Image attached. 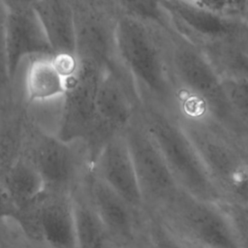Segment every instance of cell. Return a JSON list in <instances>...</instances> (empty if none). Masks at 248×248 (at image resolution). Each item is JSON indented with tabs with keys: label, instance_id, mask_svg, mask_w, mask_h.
I'll list each match as a JSON object with an SVG mask.
<instances>
[{
	"label": "cell",
	"instance_id": "cell-21",
	"mask_svg": "<svg viewBox=\"0 0 248 248\" xmlns=\"http://www.w3.org/2000/svg\"><path fill=\"white\" fill-rule=\"evenodd\" d=\"M145 248H188L157 215L145 214Z\"/></svg>",
	"mask_w": 248,
	"mask_h": 248
},
{
	"label": "cell",
	"instance_id": "cell-29",
	"mask_svg": "<svg viewBox=\"0 0 248 248\" xmlns=\"http://www.w3.org/2000/svg\"><path fill=\"white\" fill-rule=\"evenodd\" d=\"M184 241V240H183ZM184 243L186 244V246L188 248H207V247H203V246H200V245H197V244H193V243H190V242H187V241H184Z\"/></svg>",
	"mask_w": 248,
	"mask_h": 248
},
{
	"label": "cell",
	"instance_id": "cell-27",
	"mask_svg": "<svg viewBox=\"0 0 248 248\" xmlns=\"http://www.w3.org/2000/svg\"><path fill=\"white\" fill-rule=\"evenodd\" d=\"M7 11H22L34 9L39 0H0Z\"/></svg>",
	"mask_w": 248,
	"mask_h": 248
},
{
	"label": "cell",
	"instance_id": "cell-28",
	"mask_svg": "<svg viewBox=\"0 0 248 248\" xmlns=\"http://www.w3.org/2000/svg\"><path fill=\"white\" fill-rule=\"evenodd\" d=\"M239 18L248 25V0H242L239 9Z\"/></svg>",
	"mask_w": 248,
	"mask_h": 248
},
{
	"label": "cell",
	"instance_id": "cell-17",
	"mask_svg": "<svg viewBox=\"0 0 248 248\" xmlns=\"http://www.w3.org/2000/svg\"><path fill=\"white\" fill-rule=\"evenodd\" d=\"M9 196L18 209L16 226L28 215L45 190L43 180L32 164L23 154L1 177Z\"/></svg>",
	"mask_w": 248,
	"mask_h": 248
},
{
	"label": "cell",
	"instance_id": "cell-26",
	"mask_svg": "<svg viewBox=\"0 0 248 248\" xmlns=\"http://www.w3.org/2000/svg\"><path fill=\"white\" fill-rule=\"evenodd\" d=\"M18 220V209L9 196L0 179V225L15 223Z\"/></svg>",
	"mask_w": 248,
	"mask_h": 248
},
{
	"label": "cell",
	"instance_id": "cell-7",
	"mask_svg": "<svg viewBox=\"0 0 248 248\" xmlns=\"http://www.w3.org/2000/svg\"><path fill=\"white\" fill-rule=\"evenodd\" d=\"M105 70L90 60L78 58L77 68L67 78L66 92L59 105L54 134L63 140L83 143L88 155L97 125V91Z\"/></svg>",
	"mask_w": 248,
	"mask_h": 248
},
{
	"label": "cell",
	"instance_id": "cell-30",
	"mask_svg": "<svg viewBox=\"0 0 248 248\" xmlns=\"http://www.w3.org/2000/svg\"><path fill=\"white\" fill-rule=\"evenodd\" d=\"M0 106H1V103H0Z\"/></svg>",
	"mask_w": 248,
	"mask_h": 248
},
{
	"label": "cell",
	"instance_id": "cell-11",
	"mask_svg": "<svg viewBox=\"0 0 248 248\" xmlns=\"http://www.w3.org/2000/svg\"><path fill=\"white\" fill-rule=\"evenodd\" d=\"M25 236L51 248H78L73 197L44 190L29 216Z\"/></svg>",
	"mask_w": 248,
	"mask_h": 248
},
{
	"label": "cell",
	"instance_id": "cell-15",
	"mask_svg": "<svg viewBox=\"0 0 248 248\" xmlns=\"http://www.w3.org/2000/svg\"><path fill=\"white\" fill-rule=\"evenodd\" d=\"M68 77L54 56H38L26 62L21 94L29 106L59 102L66 92Z\"/></svg>",
	"mask_w": 248,
	"mask_h": 248
},
{
	"label": "cell",
	"instance_id": "cell-18",
	"mask_svg": "<svg viewBox=\"0 0 248 248\" xmlns=\"http://www.w3.org/2000/svg\"><path fill=\"white\" fill-rule=\"evenodd\" d=\"M78 248H115L82 182L72 193Z\"/></svg>",
	"mask_w": 248,
	"mask_h": 248
},
{
	"label": "cell",
	"instance_id": "cell-14",
	"mask_svg": "<svg viewBox=\"0 0 248 248\" xmlns=\"http://www.w3.org/2000/svg\"><path fill=\"white\" fill-rule=\"evenodd\" d=\"M35 123L31 108L17 87L0 106V177L23 155Z\"/></svg>",
	"mask_w": 248,
	"mask_h": 248
},
{
	"label": "cell",
	"instance_id": "cell-8",
	"mask_svg": "<svg viewBox=\"0 0 248 248\" xmlns=\"http://www.w3.org/2000/svg\"><path fill=\"white\" fill-rule=\"evenodd\" d=\"M122 134L136 170L145 213H158L180 189L138 111Z\"/></svg>",
	"mask_w": 248,
	"mask_h": 248
},
{
	"label": "cell",
	"instance_id": "cell-6",
	"mask_svg": "<svg viewBox=\"0 0 248 248\" xmlns=\"http://www.w3.org/2000/svg\"><path fill=\"white\" fill-rule=\"evenodd\" d=\"M23 154L38 170L46 191L72 194L91 166L83 143L63 140L37 122Z\"/></svg>",
	"mask_w": 248,
	"mask_h": 248
},
{
	"label": "cell",
	"instance_id": "cell-16",
	"mask_svg": "<svg viewBox=\"0 0 248 248\" xmlns=\"http://www.w3.org/2000/svg\"><path fill=\"white\" fill-rule=\"evenodd\" d=\"M56 57L77 58V32L71 0H39L34 7Z\"/></svg>",
	"mask_w": 248,
	"mask_h": 248
},
{
	"label": "cell",
	"instance_id": "cell-2",
	"mask_svg": "<svg viewBox=\"0 0 248 248\" xmlns=\"http://www.w3.org/2000/svg\"><path fill=\"white\" fill-rule=\"evenodd\" d=\"M166 45L177 94V113L211 120L236 135L223 78L203 49L171 30L166 32Z\"/></svg>",
	"mask_w": 248,
	"mask_h": 248
},
{
	"label": "cell",
	"instance_id": "cell-10",
	"mask_svg": "<svg viewBox=\"0 0 248 248\" xmlns=\"http://www.w3.org/2000/svg\"><path fill=\"white\" fill-rule=\"evenodd\" d=\"M86 193L115 248H145V215L112 191L90 166L83 177Z\"/></svg>",
	"mask_w": 248,
	"mask_h": 248
},
{
	"label": "cell",
	"instance_id": "cell-19",
	"mask_svg": "<svg viewBox=\"0 0 248 248\" xmlns=\"http://www.w3.org/2000/svg\"><path fill=\"white\" fill-rule=\"evenodd\" d=\"M223 78L248 82V50L236 43L200 46Z\"/></svg>",
	"mask_w": 248,
	"mask_h": 248
},
{
	"label": "cell",
	"instance_id": "cell-13",
	"mask_svg": "<svg viewBox=\"0 0 248 248\" xmlns=\"http://www.w3.org/2000/svg\"><path fill=\"white\" fill-rule=\"evenodd\" d=\"M6 38L9 73L16 88L23 63L38 56H54L34 9L7 11Z\"/></svg>",
	"mask_w": 248,
	"mask_h": 248
},
{
	"label": "cell",
	"instance_id": "cell-25",
	"mask_svg": "<svg viewBox=\"0 0 248 248\" xmlns=\"http://www.w3.org/2000/svg\"><path fill=\"white\" fill-rule=\"evenodd\" d=\"M199 6H202L210 11L239 17V9L242 0H189Z\"/></svg>",
	"mask_w": 248,
	"mask_h": 248
},
{
	"label": "cell",
	"instance_id": "cell-9",
	"mask_svg": "<svg viewBox=\"0 0 248 248\" xmlns=\"http://www.w3.org/2000/svg\"><path fill=\"white\" fill-rule=\"evenodd\" d=\"M170 30L199 46L236 43L248 50V25L239 17L225 16L189 0H164Z\"/></svg>",
	"mask_w": 248,
	"mask_h": 248
},
{
	"label": "cell",
	"instance_id": "cell-5",
	"mask_svg": "<svg viewBox=\"0 0 248 248\" xmlns=\"http://www.w3.org/2000/svg\"><path fill=\"white\" fill-rule=\"evenodd\" d=\"M157 214L182 240L207 248H239L232 220L222 205L183 191Z\"/></svg>",
	"mask_w": 248,
	"mask_h": 248
},
{
	"label": "cell",
	"instance_id": "cell-22",
	"mask_svg": "<svg viewBox=\"0 0 248 248\" xmlns=\"http://www.w3.org/2000/svg\"><path fill=\"white\" fill-rule=\"evenodd\" d=\"M7 10L0 1V103L10 100L16 89L10 78L8 56H7V38H6Z\"/></svg>",
	"mask_w": 248,
	"mask_h": 248
},
{
	"label": "cell",
	"instance_id": "cell-4",
	"mask_svg": "<svg viewBox=\"0 0 248 248\" xmlns=\"http://www.w3.org/2000/svg\"><path fill=\"white\" fill-rule=\"evenodd\" d=\"M179 117L223 202L248 206V160L241 140L211 120Z\"/></svg>",
	"mask_w": 248,
	"mask_h": 248
},
{
	"label": "cell",
	"instance_id": "cell-12",
	"mask_svg": "<svg viewBox=\"0 0 248 248\" xmlns=\"http://www.w3.org/2000/svg\"><path fill=\"white\" fill-rule=\"evenodd\" d=\"M122 133L104 143L91 167L112 191L136 211L145 215L136 170Z\"/></svg>",
	"mask_w": 248,
	"mask_h": 248
},
{
	"label": "cell",
	"instance_id": "cell-1",
	"mask_svg": "<svg viewBox=\"0 0 248 248\" xmlns=\"http://www.w3.org/2000/svg\"><path fill=\"white\" fill-rule=\"evenodd\" d=\"M166 32L139 19L118 16L114 26L115 59L140 106L150 104L177 111Z\"/></svg>",
	"mask_w": 248,
	"mask_h": 248
},
{
	"label": "cell",
	"instance_id": "cell-24",
	"mask_svg": "<svg viewBox=\"0 0 248 248\" xmlns=\"http://www.w3.org/2000/svg\"><path fill=\"white\" fill-rule=\"evenodd\" d=\"M3 248H51L43 242L25 236L14 223H11L5 232Z\"/></svg>",
	"mask_w": 248,
	"mask_h": 248
},
{
	"label": "cell",
	"instance_id": "cell-23",
	"mask_svg": "<svg viewBox=\"0 0 248 248\" xmlns=\"http://www.w3.org/2000/svg\"><path fill=\"white\" fill-rule=\"evenodd\" d=\"M233 225L239 248H248V206L222 202Z\"/></svg>",
	"mask_w": 248,
	"mask_h": 248
},
{
	"label": "cell",
	"instance_id": "cell-3",
	"mask_svg": "<svg viewBox=\"0 0 248 248\" xmlns=\"http://www.w3.org/2000/svg\"><path fill=\"white\" fill-rule=\"evenodd\" d=\"M138 112L178 188L202 200L223 202L177 111L143 104Z\"/></svg>",
	"mask_w": 248,
	"mask_h": 248
},
{
	"label": "cell",
	"instance_id": "cell-20",
	"mask_svg": "<svg viewBox=\"0 0 248 248\" xmlns=\"http://www.w3.org/2000/svg\"><path fill=\"white\" fill-rule=\"evenodd\" d=\"M223 85L236 135L248 140V82L223 78Z\"/></svg>",
	"mask_w": 248,
	"mask_h": 248
}]
</instances>
